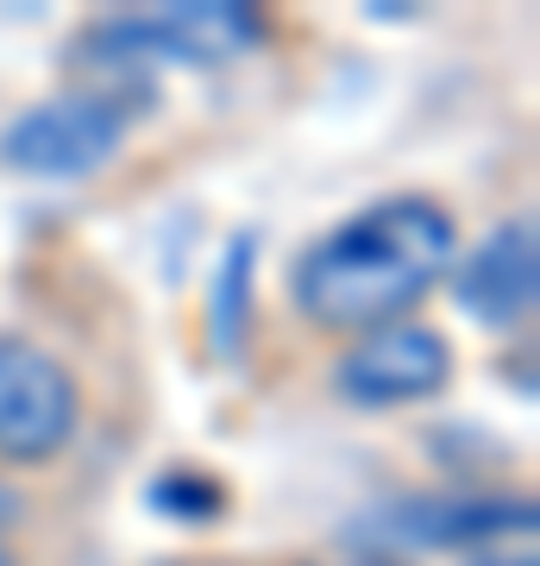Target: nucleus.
<instances>
[{
  "mask_svg": "<svg viewBox=\"0 0 540 566\" xmlns=\"http://www.w3.org/2000/svg\"><path fill=\"white\" fill-rule=\"evenodd\" d=\"M459 264V227L434 196H383V202L327 227L289 271V296L315 327L371 334L409 322V308L434 296V283Z\"/></svg>",
  "mask_w": 540,
  "mask_h": 566,
  "instance_id": "obj_1",
  "label": "nucleus"
},
{
  "mask_svg": "<svg viewBox=\"0 0 540 566\" xmlns=\"http://www.w3.org/2000/svg\"><path fill=\"white\" fill-rule=\"evenodd\" d=\"M264 39V20L252 7H226V0H182L158 13H120V20H95L76 39V63H100V76L120 82L139 76L151 63H226Z\"/></svg>",
  "mask_w": 540,
  "mask_h": 566,
  "instance_id": "obj_2",
  "label": "nucleus"
},
{
  "mask_svg": "<svg viewBox=\"0 0 540 566\" xmlns=\"http://www.w3.org/2000/svg\"><path fill=\"white\" fill-rule=\"evenodd\" d=\"M126 126H133V107L114 88L51 95V102H32L20 120L0 126V170L39 182L95 177L107 158H120Z\"/></svg>",
  "mask_w": 540,
  "mask_h": 566,
  "instance_id": "obj_3",
  "label": "nucleus"
},
{
  "mask_svg": "<svg viewBox=\"0 0 540 566\" xmlns=\"http://www.w3.org/2000/svg\"><path fill=\"white\" fill-rule=\"evenodd\" d=\"M82 390L44 346L0 334V460L44 465L76 441Z\"/></svg>",
  "mask_w": 540,
  "mask_h": 566,
  "instance_id": "obj_4",
  "label": "nucleus"
},
{
  "mask_svg": "<svg viewBox=\"0 0 540 566\" xmlns=\"http://www.w3.org/2000/svg\"><path fill=\"white\" fill-rule=\"evenodd\" d=\"M453 378V346L441 327L427 322H390L371 334H352V346L333 365V385L346 403L359 409H396V403H427Z\"/></svg>",
  "mask_w": 540,
  "mask_h": 566,
  "instance_id": "obj_5",
  "label": "nucleus"
},
{
  "mask_svg": "<svg viewBox=\"0 0 540 566\" xmlns=\"http://www.w3.org/2000/svg\"><path fill=\"white\" fill-rule=\"evenodd\" d=\"M459 308L478 327H521L540 296V227L534 214H509L459 259Z\"/></svg>",
  "mask_w": 540,
  "mask_h": 566,
  "instance_id": "obj_6",
  "label": "nucleus"
},
{
  "mask_svg": "<svg viewBox=\"0 0 540 566\" xmlns=\"http://www.w3.org/2000/svg\"><path fill=\"white\" fill-rule=\"evenodd\" d=\"M359 528L415 547H484V542H502V535H528L534 504L528 497H409V504L378 510Z\"/></svg>",
  "mask_w": 540,
  "mask_h": 566,
  "instance_id": "obj_7",
  "label": "nucleus"
},
{
  "mask_svg": "<svg viewBox=\"0 0 540 566\" xmlns=\"http://www.w3.org/2000/svg\"><path fill=\"white\" fill-rule=\"evenodd\" d=\"M252 271H258V233H233L221 245L214 283H208V346L214 359H240L252 334Z\"/></svg>",
  "mask_w": 540,
  "mask_h": 566,
  "instance_id": "obj_8",
  "label": "nucleus"
},
{
  "mask_svg": "<svg viewBox=\"0 0 540 566\" xmlns=\"http://www.w3.org/2000/svg\"><path fill=\"white\" fill-rule=\"evenodd\" d=\"M151 504L177 523H214L226 510V491L201 472H163V479H151Z\"/></svg>",
  "mask_w": 540,
  "mask_h": 566,
  "instance_id": "obj_9",
  "label": "nucleus"
},
{
  "mask_svg": "<svg viewBox=\"0 0 540 566\" xmlns=\"http://www.w3.org/2000/svg\"><path fill=\"white\" fill-rule=\"evenodd\" d=\"M13 516H20V504H13V497L0 491V566H20V560H13V542H7V528H13Z\"/></svg>",
  "mask_w": 540,
  "mask_h": 566,
  "instance_id": "obj_10",
  "label": "nucleus"
},
{
  "mask_svg": "<svg viewBox=\"0 0 540 566\" xmlns=\"http://www.w3.org/2000/svg\"><path fill=\"white\" fill-rule=\"evenodd\" d=\"M465 566H534V554H472Z\"/></svg>",
  "mask_w": 540,
  "mask_h": 566,
  "instance_id": "obj_11",
  "label": "nucleus"
},
{
  "mask_svg": "<svg viewBox=\"0 0 540 566\" xmlns=\"http://www.w3.org/2000/svg\"><path fill=\"white\" fill-rule=\"evenodd\" d=\"M320 566H402V560H383V554H352V560H320Z\"/></svg>",
  "mask_w": 540,
  "mask_h": 566,
  "instance_id": "obj_12",
  "label": "nucleus"
}]
</instances>
